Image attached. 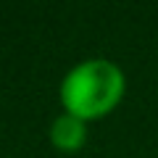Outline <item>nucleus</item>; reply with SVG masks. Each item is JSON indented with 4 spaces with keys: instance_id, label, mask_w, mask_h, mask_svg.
I'll return each mask as SVG.
<instances>
[{
    "instance_id": "f257e3e1",
    "label": "nucleus",
    "mask_w": 158,
    "mask_h": 158,
    "mask_svg": "<svg viewBox=\"0 0 158 158\" xmlns=\"http://www.w3.org/2000/svg\"><path fill=\"white\" fill-rule=\"evenodd\" d=\"M124 95V74L116 63L92 58L74 66L61 85V100L77 118H95L108 113Z\"/></svg>"
},
{
    "instance_id": "f03ea898",
    "label": "nucleus",
    "mask_w": 158,
    "mask_h": 158,
    "mask_svg": "<svg viewBox=\"0 0 158 158\" xmlns=\"http://www.w3.org/2000/svg\"><path fill=\"white\" fill-rule=\"evenodd\" d=\"M50 137L53 142H56V148H61V150H79L82 148V142H85L87 137V129H85V121L77 116H71V113H66V116H58L56 124H53L50 129Z\"/></svg>"
}]
</instances>
